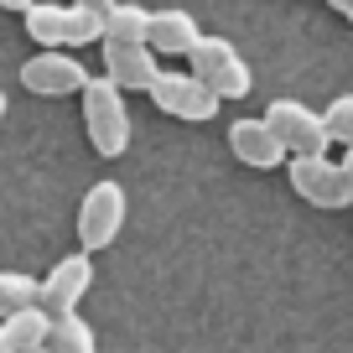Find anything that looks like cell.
I'll use <instances>...</instances> for the list:
<instances>
[{
  "mask_svg": "<svg viewBox=\"0 0 353 353\" xmlns=\"http://www.w3.org/2000/svg\"><path fill=\"white\" fill-rule=\"evenodd\" d=\"M104 42H151V11L120 0L114 11H104Z\"/></svg>",
  "mask_w": 353,
  "mask_h": 353,
  "instance_id": "cell-13",
  "label": "cell"
},
{
  "mask_svg": "<svg viewBox=\"0 0 353 353\" xmlns=\"http://www.w3.org/2000/svg\"><path fill=\"white\" fill-rule=\"evenodd\" d=\"M327 6H332L338 16H348V26H353V0H327Z\"/></svg>",
  "mask_w": 353,
  "mask_h": 353,
  "instance_id": "cell-19",
  "label": "cell"
},
{
  "mask_svg": "<svg viewBox=\"0 0 353 353\" xmlns=\"http://www.w3.org/2000/svg\"><path fill=\"white\" fill-rule=\"evenodd\" d=\"M47 348L52 353H99V338H94V327H88L78 312H68V317H52Z\"/></svg>",
  "mask_w": 353,
  "mask_h": 353,
  "instance_id": "cell-14",
  "label": "cell"
},
{
  "mask_svg": "<svg viewBox=\"0 0 353 353\" xmlns=\"http://www.w3.org/2000/svg\"><path fill=\"white\" fill-rule=\"evenodd\" d=\"M83 130L88 145L99 156H125L130 151V114H125V88L114 83L110 73L104 78H88L83 83Z\"/></svg>",
  "mask_w": 353,
  "mask_h": 353,
  "instance_id": "cell-1",
  "label": "cell"
},
{
  "mask_svg": "<svg viewBox=\"0 0 353 353\" xmlns=\"http://www.w3.org/2000/svg\"><path fill=\"white\" fill-rule=\"evenodd\" d=\"M322 120H327V135L338 145H353V94H338V99L322 110Z\"/></svg>",
  "mask_w": 353,
  "mask_h": 353,
  "instance_id": "cell-17",
  "label": "cell"
},
{
  "mask_svg": "<svg viewBox=\"0 0 353 353\" xmlns=\"http://www.w3.org/2000/svg\"><path fill=\"white\" fill-rule=\"evenodd\" d=\"M151 99H156V110L172 114V120L203 125V120H213V114H219L223 94H219V88H208V83H203V78L188 68V73H156Z\"/></svg>",
  "mask_w": 353,
  "mask_h": 353,
  "instance_id": "cell-5",
  "label": "cell"
},
{
  "mask_svg": "<svg viewBox=\"0 0 353 353\" xmlns=\"http://www.w3.org/2000/svg\"><path fill=\"white\" fill-rule=\"evenodd\" d=\"M88 286H94V260L83 254H68V260L52 265V276L42 281V307L52 312V317H68V312H78V301L88 296Z\"/></svg>",
  "mask_w": 353,
  "mask_h": 353,
  "instance_id": "cell-9",
  "label": "cell"
},
{
  "mask_svg": "<svg viewBox=\"0 0 353 353\" xmlns=\"http://www.w3.org/2000/svg\"><path fill=\"white\" fill-rule=\"evenodd\" d=\"M286 176L291 188H296V198H307L312 208H327V213H343L353 203V176L343 161H327V151L322 156H291L286 161Z\"/></svg>",
  "mask_w": 353,
  "mask_h": 353,
  "instance_id": "cell-3",
  "label": "cell"
},
{
  "mask_svg": "<svg viewBox=\"0 0 353 353\" xmlns=\"http://www.w3.org/2000/svg\"><path fill=\"white\" fill-rule=\"evenodd\" d=\"M104 73L130 94H151L156 83V47L151 42H104Z\"/></svg>",
  "mask_w": 353,
  "mask_h": 353,
  "instance_id": "cell-11",
  "label": "cell"
},
{
  "mask_svg": "<svg viewBox=\"0 0 353 353\" xmlns=\"http://www.w3.org/2000/svg\"><path fill=\"white\" fill-rule=\"evenodd\" d=\"M42 301V281L32 276H16V270H0V322L21 307H37Z\"/></svg>",
  "mask_w": 353,
  "mask_h": 353,
  "instance_id": "cell-16",
  "label": "cell"
},
{
  "mask_svg": "<svg viewBox=\"0 0 353 353\" xmlns=\"http://www.w3.org/2000/svg\"><path fill=\"white\" fill-rule=\"evenodd\" d=\"M78 6H88V11H99V16H104V11H114L120 0H78Z\"/></svg>",
  "mask_w": 353,
  "mask_h": 353,
  "instance_id": "cell-18",
  "label": "cell"
},
{
  "mask_svg": "<svg viewBox=\"0 0 353 353\" xmlns=\"http://www.w3.org/2000/svg\"><path fill=\"white\" fill-rule=\"evenodd\" d=\"M229 151L239 156L244 166H254V172H276L281 161H286V141H281L276 130H270V120H234L229 125Z\"/></svg>",
  "mask_w": 353,
  "mask_h": 353,
  "instance_id": "cell-10",
  "label": "cell"
},
{
  "mask_svg": "<svg viewBox=\"0 0 353 353\" xmlns=\"http://www.w3.org/2000/svg\"><path fill=\"white\" fill-rule=\"evenodd\" d=\"M16 353H52L47 343H26V348H16Z\"/></svg>",
  "mask_w": 353,
  "mask_h": 353,
  "instance_id": "cell-21",
  "label": "cell"
},
{
  "mask_svg": "<svg viewBox=\"0 0 353 353\" xmlns=\"http://www.w3.org/2000/svg\"><path fill=\"white\" fill-rule=\"evenodd\" d=\"M343 166H348V176H353V145H348V156H343Z\"/></svg>",
  "mask_w": 353,
  "mask_h": 353,
  "instance_id": "cell-23",
  "label": "cell"
},
{
  "mask_svg": "<svg viewBox=\"0 0 353 353\" xmlns=\"http://www.w3.org/2000/svg\"><path fill=\"white\" fill-rule=\"evenodd\" d=\"M120 223H125V188L120 182H94L83 192V203H78V244L88 254L110 250Z\"/></svg>",
  "mask_w": 353,
  "mask_h": 353,
  "instance_id": "cell-6",
  "label": "cell"
},
{
  "mask_svg": "<svg viewBox=\"0 0 353 353\" xmlns=\"http://www.w3.org/2000/svg\"><path fill=\"white\" fill-rule=\"evenodd\" d=\"M198 21H192L188 11H151V47L156 57H188L192 47H198Z\"/></svg>",
  "mask_w": 353,
  "mask_h": 353,
  "instance_id": "cell-12",
  "label": "cell"
},
{
  "mask_svg": "<svg viewBox=\"0 0 353 353\" xmlns=\"http://www.w3.org/2000/svg\"><path fill=\"white\" fill-rule=\"evenodd\" d=\"M265 120H270V130L286 141L291 156H322L332 145L327 120H322L317 110H307V104H296V99H276L270 110H265Z\"/></svg>",
  "mask_w": 353,
  "mask_h": 353,
  "instance_id": "cell-8",
  "label": "cell"
},
{
  "mask_svg": "<svg viewBox=\"0 0 353 353\" xmlns=\"http://www.w3.org/2000/svg\"><path fill=\"white\" fill-rule=\"evenodd\" d=\"M0 353H16V343H11V332L0 327Z\"/></svg>",
  "mask_w": 353,
  "mask_h": 353,
  "instance_id": "cell-20",
  "label": "cell"
},
{
  "mask_svg": "<svg viewBox=\"0 0 353 353\" xmlns=\"http://www.w3.org/2000/svg\"><path fill=\"white\" fill-rule=\"evenodd\" d=\"M0 327L11 332V343L16 348H26V343H47V332H52V312L37 301V307H21V312H11V317L0 322Z\"/></svg>",
  "mask_w": 353,
  "mask_h": 353,
  "instance_id": "cell-15",
  "label": "cell"
},
{
  "mask_svg": "<svg viewBox=\"0 0 353 353\" xmlns=\"http://www.w3.org/2000/svg\"><path fill=\"white\" fill-rule=\"evenodd\" d=\"M83 83H88V68L78 63L73 52H63V47H42L37 57L21 63V88H32V94H42V99L83 94Z\"/></svg>",
  "mask_w": 353,
  "mask_h": 353,
  "instance_id": "cell-7",
  "label": "cell"
},
{
  "mask_svg": "<svg viewBox=\"0 0 353 353\" xmlns=\"http://www.w3.org/2000/svg\"><path fill=\"white\" fill-rule=\"evenodd\" d=\"M0 120H6V88H0Z\"/></svg>",
  "mask_w": 353,
  "mask_h": 353,
  "instance_id": "cell-24",
  "label": "cell"
},
{
  "mask_svg": "<svg viewBox=\"0 0 353 353\" xmlns=\"http://www.w3.org/2000/svg\"><path fill=\"white\" fill-rule=\"evenodd\" d=\"M188 63H192V73H198L208 88H219L223 99H244V94L254 88L250 63H244L239 47L223 42V37H198V47L188 52Z\"/></svg>",
  "mask_w": 353,
  "mask_h": 353,
  "instance_id": "cell-4",
  "label": "cell"
},
{
  "mask_svg": "<svg viewBox=\"0 0 353 353\" xmlns=\"http://www.w3.org/2000/svg\"><path fill=\"white\" fill-rule=\"evenodd\" d=\"M26 37L37 47H83V42H104V16L88 11V6H42L32 0L26 6Z\"/></svg>",
  "mask_w": 353,
  "mask_h": 353,
  "instance_id": "cell-2",
  "label": "cell"
},
{
  "mask_svg": "<svg viewBox=\"0 0 353 353\" xmlns=\"http://www.w3.org/2000/svg\"><path fill=\"white\" fill-rule=\"evenodd\" d=\"M0 6H6V11H26V6H32V0H0Z\"/></svg>",
  "mask_w": 353,
  "mask_h": 353,
  "instance_id": "cell-22",
  "label": "cell"
}]
</instances>
